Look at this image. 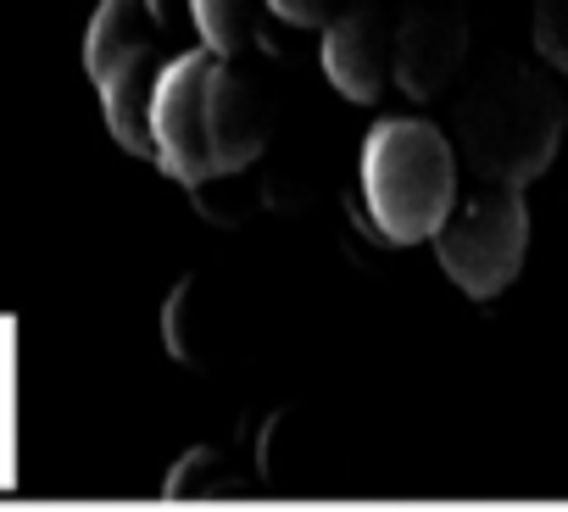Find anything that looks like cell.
Returning <instances> with one entry per match:
<instances>
[{"mask_svg":"<svg viewBox=\"0 0 568 512\" xmlns=\"http://www.w3.org/2000/svg\"><path fill=\"white\" fill-rule=\"evenodd\" d=\"M535 51L568 79V0H535Z\"/></svg>","mask_w":568,"mask_h":512,"instance_id":"cell-13","label":"cell"},{"mask_svg":"<svg viewBox=\"0 0 568 512\" xmlns=\"http://www.w3.org/2000/svg\"><path fill=\"white\" fill-rule=\"evenodd\" d=\"M206 68L212 51H184L173 62H162L156 73V95H151V156L168 178L201 190L217 178L212 145H206Z\"/></svg>","mask_w":568,"mask_h":512,"instance_id":"cell-4","label":"cell"},{"mask_svg":"<svg viewBox=\"0 0 568 512\" xmlns=\"http://www.w3.org/2000/svg\"><path fill=\"white\" fill-rule=\"evenodd\" d=\"M363 201L385 239L418 245L457 201V151L424 117H385L363 140Z\"/></svg>","mask_w":568,"mask_h":512,"instance_id":"cell-1","label":"cell"},{"mask_svg":"<svg viewBox=\"0 0 568 512\" xmlns=\"http://www.w3.org/2000/svg\"><path fill=\"white\" fill-rule=\"evenodd\" d=\"M267 12L296 29H318V23H329V0H267Z\"/></svg>","mask_w":568,"mask_h":512,"instance_id":"cell-14","label":"cell"},{"mask_svg":"<svg viewBox=\"0 0 568 512\" xmlns=\"http://www.w3.org/2000/svg\"><path fill=\"white\" fill-rule=\"evenodd\" d=\"M557 134H562L557 90L529 68L485 73L457 106V145L468 167L490 184L524 190L535 173H546Z\"/></svg>","mask_w":568,"mask_h":512,"instance_id":"cell-2","label":"cell"},{"mask_svg":"<svg viewBox=\"0 0 568 512\" xmlns=\"http://www.w3.org/2000/svg\"><path fill=\"white\" fill-rule=\"evenodd\" d=\"M156 73L162 57H140L118 73H106L95 90L106 101V129L129 156H151V95H156Z\"/></svg>","mask_w":568,"mask_h":512,"instance_id":"cell-9","label":"cell"},{"mask_svg":"<svg viewBox=\"0 0 568 512\" xmlns=\"http://www.w3.org/2000/svg\"><path fill=\"white\" fill-rule=\"evenodd\" d=\"M151 7V18L162 23V29H173V23H190V0H145Z\"/></svg>","mask_w":568,"mask_h":512,"instance_id":"cell-15","label":"cell"},{"mask_svg":"<svg viewBox=\"0 0 568 512\" xmlns=\"http://www.w3.org/2000/svg\"><path fill=\"white\" fill-rule=\"evenodd\" d=\"M162 340H168V351H173L179 362H206L212 329H206V318H201V285H195V279L168 296V307H162Z\"/></svg>","mask_w":568,"mask_h":512,"instance_id":"cell-11","label":"cell"},{"mask_svg":"<svg viewBox=\"0 0 568 512\" xmlns=\"http://www.w3.org/2000/svg\"><path fill=\"white\" fill-rule=\"evenodd\" d=\"M463 57H468V23L452 7H418L390 34V73L418 101L440 95L463 73Z\"/></svg>","mask_w":568,"mask_h":512,"instance_id":"cell-5","label":"cell"},{"mask_svg":"<svg viewBox=\"0 0 568 512\" xmlns=\"http://www.w3.org/2000/svg\"><path fill=\"white\" fill-rule=\"evenodd\" d=\"M440 268L452 274V285L474 301L501 296L529 250V206L513 184H490L479 178V190L468 201H452V212L440 217V228L429 234Z\"/></svg>","mask_w":568,"mask_h":512,"instance_id":"cell-3","label":"cell"},{"mask_svg":"<svg viewBox=\"0 0 568 512\" xmlns=\"http://www.w3.org/2000/svg\"><path fill=\"white\" fill-rule=\"evenodd\" d=\"M390 23L374 7H346L324 23V73L352 101H379L390 84Z\"/></svg>","mask_w":568,"mask_h":512,"instance_id":"cell-6","label":"cell"},{"mask_svg":"<svg viewBox=\"0 0 568 512\" xmlns=\"http://www.w3.org/2000/svg\"><path fill=\"white\" fill-rule=\"evenodd\" d=\"M156 34H162V23L151 18L145 0H101L95 18H90V34H84L90 79L101 84L106 73H118L140 57H156Z\"/></svg>","mask_w":568,"mask_h":512,"instance_id":"cell-8","label":"cell"},{"mask_svg":"<svg viewBox=\"0 0 568 512\" xmlns=\"http://www.w3.org/2000/svg\"><path fill=\"white\" fill-rule=\"evenodd\" d=\"M262 0H190V23L212 57H240L256 40Z\"/></svg>","mask_w":568,"mask_h":512,"instance_id":"cell-10","label":"cell"},{"mask_svg":"<svg viewBox=\"0 0 568 512\" xmlns=\"http://www.w3.org/2000/svg\"><path fill=\"white\" fill-rule=\"evenodd\" d=\"M223 484V451H212V446H195V451H184L179 462H173V473H168V495H212Z\"/></svg>","mask_w":568,"mask_h":512,"instance_id":"cell-12","label":"cell"},{"mask_svg":"<svg viewBox=\"0 0 568 512\" xmlns=\"http://www.w3.org/2000/svg\"><path fill=\"white\" fill-rule=\"evenodd\" d=\"M557 112H562V129H568V95H557Z\"/></svg>","mask_w":568,"mask_h":512,"instance_id":"cell-16","label":"cell"},{"mask_svg":"<svg viewBox=\"0 0 568 512\" xmlns=\"http://www.w3.org/2000/svg\"><path fill=\"white\" fill-rule=\"evenodd\" d=\"M267 140V117L256 106V90L240 79V68L229 57H212L206 68V145L217 162V178H234L240 167H251L262 156Z\"/></svg>","mask_w":568,"mask_h":512,"instance_id":"cell-7","label":"cell"}]
</instances>
